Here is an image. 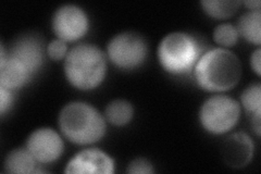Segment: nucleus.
Instances as JSON below:
<instances>
[{
	"label": "nucleus",
	"mask_w": 261,
	"mask_h": 174,
	"mask_svg": "<svg viewBox=\"0 0 261 174\" xmlns=\"http://www.w3.org/2000/svg\"><path fill=\"white\" fill-rule=\"evenodd\" d=\"M126 171L130 174H151L154 172L151 162L145 158H136L130 161Z\"/></svg>",
	"instance_id": "nucleus-20"
},
{
	"label": "nucleus",
	"mask_w": 261,
	"mask_h": 174,
	"mask_svg": "<svg viewBox=\"0 0 261 174\" xmlns=\"http://www.w3.org/2000/svg\"><path fill=\"white\" fill-rule=\"evenodd\" d=\"M250 65L257 76L260 77V74H261V49L259 47L254 53H252V55L250 57Z\"/></svg>",
	"instance_id": "nucleus-22"
},
{
	"label": "nucleus",
	"mask_w": 261,
	"mask_h": 174,
	"mask_svg": "<svg viewBox=\"0 0 261 174\" xmlns=\"http://www.w3.org/2000/svg\"><path fill=\"white\" fill-rule=\"evenodd\" d=\"M107 54L117 68L133 70L145 62L148 47L142 35L134 32H123L110 39Z\"/></svg>",
	"instance_id": "nucleus-6"
},
{
	"label": "nucleus",
	"mask_w": 261,
	"mask_h": 174,
	"mask_svg": "<svg viewBox=\"0 0 261 174\" xmlns=\"http://www.w3.org/2000/svg\"><path fill=\"white\" fill-rule=\"evenodd\" d=\"M199 41L184 32H173L166 35L158 46V60L166 72L182 76L194 70L202 55Z\"/></svg>",
	"instance_id": "nucleus-4"
},
{
	"label": "nucleus",
	"mask_w": 261,
	"mask_h": 174,
	"mask_svg": "<svg viewBox=\"0 0 261 174\" xmlns=\"http://www.w3.org/2000/svg\"><path fill=\"white\" fill-rule=\"evenodd\" d=\"M32 74L23 64L6 57L0 60V86L9 90L23 87L32 79Z\"/></svg>",
	"instance_id": "nucleus-12"
},
{
	"label": "nucleus",
	"mask_w": 261,
	"mask_h": 174,
	"mask_svg": "<svg viewBox=\"0 0 261 174\" xmlns=\"http://www.w3.org/2000/svg\"><path fill=\"white\" fill-rule=\"evenodd\" d=\"M68 53H69V51H68L67 43L59 38L54 39L47 46V54H48L49 58L53 60H56V61L65 59V57H67Z\"/></svg>",
	"instance_id": "nucleus-19"
},
{
	"label": "nucleus",
	"mask_w": 261,
	"mask_h": 174,
	"mask_svg": "<svg viewBox=\"0 0 261 174\" xmlns=\"http://www.w3.org/2000/svg\"><path fill=\"white\" fill-rule=\"evenodd\" d=\"M244 5L248 7L250 10H260V5L261 3L259 0H248V2H244Z\"/></svg>",
	"instance_id": "nucleus-23"
},
{
	"label": "nucleus",
	"mask_w": 261,
	"mask_h": 174,
	"mask_svg": "<svg viewBox=\"0 0 261 174\" xmlns=\"http://www.w3.org/2000/svg\"><path fill=\"white\" fill-rule=\"evenodd\" d=\"M61 133L76 145H89L100 140L106 133V122L95 107L73 102L65 105L59 114Z\"/></svg>",
	"instance_id": "nucleus-3"
},
{
	"label": "nucleus",
	"mask_w": 261,
	"mask_h": 174,
	"mask_svg": "<svg viewBox=\"0 0 261 174\" xmlns=\"http://www.w3.org/2000/svg\"><path fill=\"white\" fill-rule=\"evenodd\" d=\"M6 57L20 62L34 76L44 62L43 41L36 35L20 36L12 44Z\"/></svg>",
	"instance_id": "nucleus-10"
},
{
	"label": "nucleus",
	"mask_w": 261,
	"mask_h": 174,
	"mask_svg": "<svg viewBox=\"0 0 261 174\" xmlns=\"http://www.w3.org/2000/svg\"><path fill=\"white\" fill-rule=\"evenodd\" d=\"M241 105L250 114L252 128L256 134L260 136L261 129V85L254 83L244 90L241 96Z\"/></svg>",
	"instance_id": "nucleus-14"
},
{
	"label": "nucleus",
	"mask_w": 261,
	"mask_h": 174,
	"mask_svg": "<svg viewBox=\"0 0 261 174\" xmlns=\"http://www.w3.org/2000/svg\"><path fill=\"white\" fill-rule=\"evenodd\" d=\"M239 33L236 27L230 23H222L218 26L214 31V39L217 44L227 48L236 45L239 40Z\"/></svg>",
	"instance_id": "nucleus-18"
},
{
	"label": "nucleus",
	"mask_w": 261,
	"mask_h": 174,
	"mask_svg": "<svg viewBox=\"0 0 261 174\" xmlns=\"http://www.w3.org/2000/svg\"><path fill=\"white\" fill-rule=\"evenodd\" d=\"M13 104L12 90L0 86V113L5 115L6 112L10 109Z\"/></svg>",
	"instance_id": "nucleus-21"
},
{
	"label": "nucleus",
	"mask_w": 261,
	"mask_h": 174,
	"mask_svg": "<svg viewBox=\"0 0 261 174\" xmlns=\"http://www.w3.org/2000/svg\"><path fill=\"white\" fill-rule=\"evenodd\" d=\"M36 162L28 148H16L8 154L4 167L7 173L30 174L37 172Z\"/></svg>",
	"instance_id": "nucleus-13"
},
{
	"label": "nucleus",
	"mask_w": 261,
	"mask_h": 174,
	"mask_svg": "<svg viewBox=\"0 0 261 174\" xmlns=\"http://www.w3.org/2000/svg\"><path fill=\"white\" fill-rule=\"evenodd\" d=\"M241 118V104L234 98L216 95L202 104L199 120L210 134L221 135L231 131Z\"/></svg>",
	"instance_id": "nucleus-5"
},
{
	"label": "nucleus",
	"mask_w": 261,
	"mask_h": 174,
	"mask_svg": "<svg viewBox=\"0 0 261 174\" xmlns=\"http://www.w3.org/2000/svg\"><path fill=\"white\" fill-rule=\"evenodd\" d=\"M202 10L209 16L218 20L231 18L238 11L241 5L238 0H203L200 3Z\"/></svg>",
	"instance_id": "nucleus-17"
},
{
	"label": "nucleus",
	"mask_w": 261,
	"mask_h": 174,
	"mask_svg": "<svg viewBox=\"0 0 261 174\" xmlns=\"http://www.w3.org/2000/svg\"><path fill=\"white\" fill-rule=\"evenodd\" d=\"M27 148L39 163L47 164L58 160L64 151L61 136L53 129L40 128L32 132Z\"/></svg>",
	"instance_id": "nucleus-8"
},
{
	"label": "nucleus",
	"mask_w": 261,
	"mask_h": 174,
	"mask_svg": "<svg viewBox=\"0 0 261 174\" xmlns=\"http://www.w3.org/2000/svg\"><path fill=\"white\" fill-rule=\"evenodd\" d=\"M116 163L111 157L100 149L88 148L77 153L68 162L65 173H101L111 174L114 172Z\"/></svg>",
	"instance_id": "nucleus-9"
},
{
	"label": "nucleus",
	"mask_w": 261,
	"mask_h": 174,
	"mask_svg": "<svg viewBox=\"0 0 261 174\" xmlns=\"http://www.w3.org/2000/svg\"><path fill=\"white\" fill-rule=\"evenodd\" d=\"M261 12L260 10H250L244 13L239 22L236 30L239 35L247 41L257 46L261 43Z\"/></svg>",
	"instance_id": "nucleus-15"
},
{
	"label": "nucleus",
	"mask_w": 261,
	"mask_h": 174,
	"mask_svg": "<svg viewBox=\"0 0 261 174\" xmlns=\"http://www.w3.org/2000/svg\"><path fill=\"white\" fill-rule=\"evenodd\" d=\"M89 29L87 13L75 5H64L56 10L53 16V30L57 38L65 43L76 41Z\"/></svg>",
	"instance_id": "nucleus-7"
},
{
	"label": "nucleus",
	"mask_w": 261,
	"mask_h": 174,
	"mask_svg": "<svg viewBox=\"0 0 261 174\" xmlns=\"http://www.w3.org/2000/svg\"><path fill=\"white\" fill-rule=\"evenodd\" d=\"M194 77L197 85L206 92H226L240 82L242 63L228 49L212 48L200 56L194 67Z\"/></svg>",
	"instance_id": "nucleus-1"
},
{
	"label": "nucleus",
	"mask_w": 261,
	"mask_h": 174,
	"mask_svg": "<svg viewBox=\"0 0 261 174\" xmlns=\"http://www.w3.org/2000/svg\"><path fill=\"white\" fill-rule=\"evenodd\" d=\"M107 59L101 49L92 44H79L71 48L64 59V76L80 90H92L103 82Z\"/></svg>",
	"instance_id": "nucleus-2"
},
{
	"label": "nucleus",
	"mask_w": 261,
	"mask_h": 174,
	"mask_svg": "<svg viewBox=\"0 0 261 174\" xmlns=\"http://www.w3.org/2000/svg\"><path fill=\"white\" fill-rule=\"evenodd\" d=\"M254 142L243 132L228 135L221 145L223 160L232 168H243L247 165L254 156Z\"/></svg>",
	"instance_id": "nucleus-11"
},
{
	"label": "nucleus",
	"mask_w": 261,
	"mask_h": 174,
	"mask_svg": "<svg viewBox=\"0 0 261 174\" xmlns=\"http://www.w3.org/2000/svg\"><path fill=\"white\" fill-rule=\"evenodd\" d=\"M106 118L116 127H124L130 122L134 115L132 104L124 99H117L108 104L106 108Z\"/></svg>",
	"instance_id": "nucleus-16"
}]
</instances>
